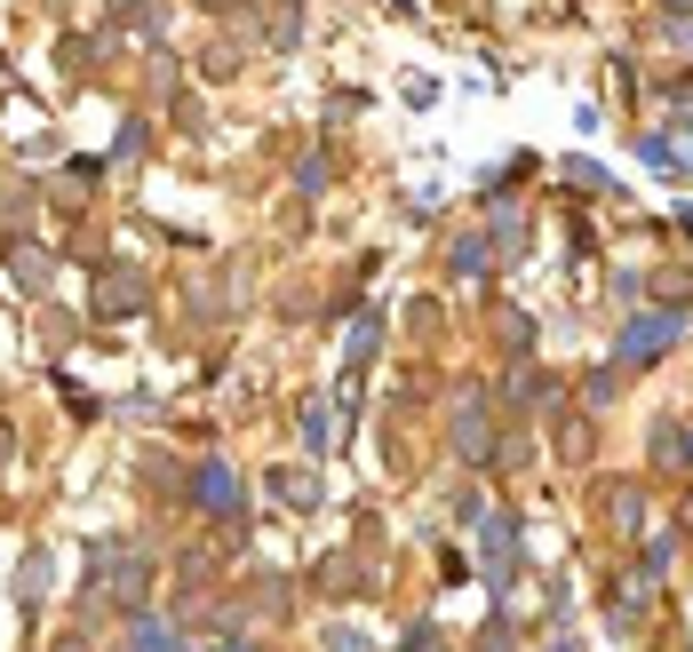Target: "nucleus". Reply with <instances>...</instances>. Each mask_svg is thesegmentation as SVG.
Segmentation results:
<instances>
[{
	"mask_svg": "<svg viewBox=\"0 0 693 652\" xmlns=\"http://www.w3.org/2000/svg\"><path fill=\"white\" fill-rule=\"evenodd\" d=\"M670 334H678V319H638V334H622V358H646V351H662Z\"/></svg>",
	"mask_w": 693,
	"mask_h": 652,
	"instance_id": "nucleus-1",
	"label": "nucleus"
}]
</instances>
